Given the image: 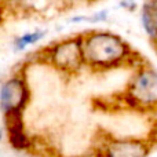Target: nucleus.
<instances>
[{
	"label": "nucleus",
	"instance_id": "1",
	"mask_svg": "<svg viewBox=\"0 0 157 157\" xmlns=\"http://www.w3.org/2000/svg\"><path fill=\"white\" fill-rule=\"evenodd\" d=\"M81 41L86 69L91 73L134 69L145 61L127 40L110 30H87L81 33Z\"/></svg>",
	"mask_w": 157,
	"mask_h": 157
},
{
	"label": "nucleus",
	"instance_id": "2",
	"mask_svg": "<svg viewBox=\"0 0 157 157\" xmlns=\"http://www.w3.org/2000/svg\"><path fill=\"white\" fill-rule=\"evenodd\" d=\"M113 112H132L157 121V69L146 59L135 66L119 92L112 97Z\"/></svg>",
	"mask_w": 157,
	"mask_h": 157
},
{
	"label": "nucleus",
	"instance_id": "3",
	"mask_svg": "<svg viewBox=\"0 0 157 157\" xmlns=\"http://www.w3.org/2000/svg\"><path fill=\"white\" fill-rule=\"evenodd\" d=\"M35 62L48 66L62 77L72 78L86 69L81 33L50 43L33 54Z\"/></svg>",
	"mask_w": 157,
	"mask_h": 157
},
{
	"label": "nucleus",
	"instance_id": "4",
	"mask_svg": "<svg viewBox=\"0 0 157 157\" xmlns=\"http://www.w3.org/2000/svg\"><path fill=\"white\" fill-rule=\"evenodd\" d=\"M156 146L153 135H116L99 130L86 157H149Z\"/></svg>",
	"mask_w": 157,
	"mask_h": 157
},
{
	"label": "nucleus",
	"instance_id": "5",
	"mask_svg": "<svg viewBox=\"0 0 157 157\" xmlns=\"http://www.w3.org/2000/svg\"><path fill=\"white\" fill-rule=\"evenodd\" d=\"M32 101V90L25 72H17L0 87V110L3 116L13 113H25Z\"/></svg>",
	"mask_w": 157,
	"mask_h": 157
},
{
	"label": "nucleus",
	"instance_id": "6",
	"mask_svg": "<svg viewBox=\"0 0 157 157\" xmlns=\"http://www.w3.org/2000/svg\"><path fill=\"white\" fill-rule=\"evenodd\" d=\"M68 0H6V7L13 14L28 18L54 17L66 8Z\"/></svg>",
	"mask_w": 157,
	"mask_h": 157
},
{
	"label": "nucleus",
	"instance_id": "7",
	"mask_svg": "<svg viewBox=\"0 0 157 157\" xmlns=\"http://www.w3.org/2000/svg\"><path fill=\"white\" fill-rule=\"evenodd\" d=\"M24 114L25 113H13L3 116L7 139L15 150H29L33 146L32 139L26 132Z\"/></svg>",
	"mask_w": 157,
	"mask_h": 157
},
{
	"label": "nucleus",
	"instance_id": "8",
	"mask_svg": "<svg viewBox=\"0 0 157 157\" xmlns=\"http://www.w3.org/2000/svg\"><path fill=\"white\" fill-rule=\"evenodd\" d=\"M141 24L149 41L157 50V0H144L141 6Z\"/></svg>",
	"mask_w": 157,
	"mask_h": 157
},
{
	"label": "nucleus",
	"instance_id": "9",
	"mask_svg": "<svg viewBox=\"0 0 157 157\" xmlns=\"http://www.w3.org/2000/svg\"><path fill=\"white\" fill-rule=\"evenodd\" d=\"M46 36V30H35V32H28L22 36H18L14 41V48L17 51L25 50L26 47L32 46V44L37 43L40 39H43Z\"/></svg>",
	"mask_w": 157,
	"mask_h": 157
},
{
	"label": "nucleus",
	"instance_id": "10",
	"mask_svg": "<svg viewBox=\"0 0 157 157\" xmlns=\"http://www.w3.org/2000/svg\"><path fill=\"white\" fill-rule=\"evenodd\" d=\"M0 14H2V11H0Z\"/></svg>",
	"mask_w": 157,
	"mask_h": 157
}]
</instances>
